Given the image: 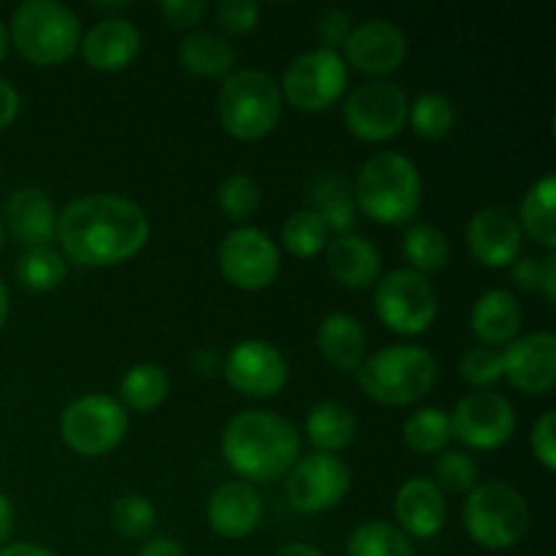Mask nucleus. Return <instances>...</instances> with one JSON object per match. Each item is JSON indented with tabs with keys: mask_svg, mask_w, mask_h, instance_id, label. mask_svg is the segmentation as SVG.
<instances>
[{
	"mask_svg": "<svg viewBox=\"0 0 556 556\" xmlns=\"http://www.w3.org/2000/svg\"><path fill=\"white\" fill-rule=\"evenodd\" d=\"M150 233L147 212L117 193L81 195L58 215L63 258L87 269H103L136 258L150 242Z\"/></svg>",
	"mask_w": 556,
	"mask_h": 556,
	"instance_id": "nucleus-1",
	"label": "nucleus"
},
{
	"mask_svg": "<svg viewBox=\"0 0 556 556\" xmlns=\"http://www.w3.org/2000/svg\"><path fill=\"white\" fill-rule=\"evenodd\" d=\"M223 459L248 483H269L286 478L299 462L302 440L282 416L266 410H244L223 429Z\"/></svg>",
	"mask_w": 556,
	"mask_h": 556,
	"instance_id": "nucleus-2",
	"label": "nucleus"
},
{
	"mask_svg": "<svg viewBox=\"0 0 556 556\" xmlns=\"http://www.w3.org/2000/svg\"><path fill=\"white\" fill-rule=\"evenodd\" d=\"M356 206L380 226H407L424 201L421 172L400 152H380L362 166L353 190Z\"/></svg>",
	"mask_w": 556,
	"mask_h": 556,
	"instance_id": "nucleus-3",
	"label": "nucleus"
},
{
	"mask_svg": "<svg viewBox=\"0 0 556 556\" xmlns=\"http://www.w3.org/2000/svg\"><path fill=\"white\" fill-rule=\"evenodd\" d=\"M5 27L16 52L38 68L60 65L79 52V20L58 0H25L16 5Z\"/></svg>",
	"mask_w": 556,
	"mask_h": 556,
	"instance_id": "nucleus-4",
	"label": "nucleus"
},
{
	"mask_svg": "<svg viewBox=\"0 0 556 556\" xmlns=\"http://www.w3.org/2000/svg\"><path fill=\"white\" fill-rule=\"evenodd\" d=\"M438 383V362L421 345H391L364 358L358 386L372 402L405 407L424 400Z\"/></svg>",
	"mask_w": 556,
	"mask_h": 556,
	"instance_id": "nucleus-5",
	"label": "nucleus"
},
{
	"mask_svg": "<svg viewBox=\"0 0 556 556\" xmlns=\"http://www.w3.org/2000/svg\"><path fill=\"white\" fill-rule=\"evenodd\" d=\"M282 117L280 85L258 68L233 71L217 98V119L237 141H258L277 128Z\"/></svg>",
	"mask_w": 556,
	"mask_h": 556,
	"instance_id": "nucleus-6",
	"label": "nucleus"
},
{
	"mask_svg": "<svg viewBox=\"0 0 556 556\" xmlns=\"http://www.w3.org/2000/svg\"><path fill=\"white\" fill-rule=\"evenodd\" d=\"M462 525L476 546L486 552H508L527 535L530 508L519 489L510 483H478L465 500Z\"/></svg>",
	"mask_w": 556,
	"mask_h": 556,
	"instance_id": "nucleus-7",
	"label": "nucleus"
},
{
	"mask_svg": "<svg viewBox=\"0 0 556 556\" xmlns=\"http://www.w3.org/2000/svg\"><path fill=\"white\" fill-rule=\"evenodd\" d=\"M128 434V410L106 394H85L60 416V438L74 454L98 459L117 448Z\"/></svg>",
	"mask_w": 556,
	"mask_h": 556,
	"instance_id": "nucleus-8",
	"label": "nucleus"
},
{
	"mask_svg": "<svg viewBox=\"0 0 556 556\" xmlns=\"http://www.w3.org/2000/svg\"><path fill=\"white\" fill-rule=\"evenodd\" d=\"M438 291L429 277L413 269H394L375 286V315L394 334L418 337L438 320Z\"/></svg>",
	"mask_w": 556,
	"mask_h": 556,
	"instance_id": "nucleus-9",
	"label": "nucleus"
},
{
	"mask_svg": "<svg viewBox=\"0 0 556 556\" xmlns=\"http://www.w3.org/2000/svg\"><path fill=\"white\" fill-rule=\"evenodd\" d=\"M348 79L351 74L342 54L318 47L288 63L280 81V96L299 112L320 114L345 96Z\"/></svg>",
	"mask_w": 556,
	"mask_h": 556,
	"instance_id": "nucleus-10",
	"label": "nucleus"
},
{
	"mask_svg": "<svg viewBox=\"0 0 556 556\" xmlns=\"http://www.w3.org/2000/svg\"><path fill=\"white\" fill-rule=\"evenodd\" d=\"M342 114H345L348 130L356 139L367 141V144H380V141L394 139L407 125L410 98L394 81L375 79L356 87L348 96Z\"/></svg>",
	"mask_w": 556,
	"mask_h": 556,
	"instance_id": "nucleus-11",
	"label": "nucleus"
},
{
	"mask_svg": "<svg viewBox=\"0 0 556 556\" xmlns=\"http://www.w3.org/2000/svg\"><path fill=\"white\" fill-rule=\"evenodd\" d=\"M217 266L239 291H264L280 275V250L261 228H233L217 248Z\"/></svg>",
	"mask_w": 556,
	"mask_h": 556,
	"instance_id": "nucleus-12",
	"label": "nucleus"
},
{
	"mask_svg": "<svg viewBox=\"0 0 556 556\" xmlns=\"http://www.w3.org/2000/svg\"><path fill=\"white\" fill-rule=\"evenodd\" d=\"M448 416L454 438L472 451L503 448L519 424L514 402L497 391H470L456 402Z\"/></svg>",
	"mask_w": 556,
	"mask_h": 556,
	"instance_id": "nucleus-13",
	"label": "nucleus"
},
{
	"mask_svg": "<svg viewBox=\"0 0 556 556\" xmlns=\"http://www.w3.org/2000/svg\"><path fill=\"white\" fill-rule=\"evenodd\" d=\"M351 492V470L337 454L302 456L286 476L288 503L299 514H326Z\"/></svg>",
	"mask_w": 556,
	"mask_h": 556,
	"instance_id": "nucleus-14",
	"label": "nucleus"
},
{
	"mask_svg": "<svg viewBox=\"0 0 556 556\" xmlns=\"http://www.w3.org/2000/svg\"><path fill=\"white\" fill-rule=\"evenodd\" d=\"M223 375L233 391L266 400L286 389L288 362L277 345L266 340H242L223 358Z\"/></svg>",
	"mask_w": 556,
	"mask_h": 556,
	"instance_id": "nucleus-15",
	"label": "nucleus"
},
{
	"mask_svg": "<svg viewBox=\"0 0 556 556\" xmlns=\"http://www.w3.org/2000/svg\"><path fill=\"white\" fill-rule=\"evenodd\" d=\"M342 49H345V58H342L345 65H353L364 76L383 79L405 65L410 43H407L405 30L394 22L369 20L353 27Z\"/></svg>",
	"mask_w": 556,
	"mask_h": 556,
	"instance_id": "nucleus-16",
	"label": "nucleus"
},
{
	"mask_svg": "<svg viewBox=\"0 0 556 556\" xmlns=\"http://www.w3.org/2000/svg\"><path fill=\"white\" fill-rule=\"evenodd\" d=\"M503 378L521 394H552L556 383V337L552 331L516 337L505 345Z\"/></svg>",
	"mask_w": 556,
	"mask_h": 556,
	"instance_id": "nucleus-17",
	"label": "nucleus"
},
{
	"mask_svg": "<svg viewBox=\"0 0 556 556\" xmlns=\"http://www.w3.org/2000/svg\"><path fill=\"white\" fill-rule=\"evenodd\" d=\"M519 220L505 206H483L470 217L465 231L467 250L486 269L510 266L521 253Z\"/></svg>",
	"mask_w": 556,
	"mask_h": 556,
	"instance_id": "nucleus-18",
	"label": "nucleus"
},
{
	"mask_svg": "<svg viewBox=\"0 0 556 556\" xmlns=\"http://www.w3.org/2000/svg\"><path fill=\"white\" fill-rule=\"evenodd\" d=\"M206 521L220 538L242 541L264 521V497L248 481L220 483L206 500Z\"/></svg>",
	"mask_w": 556,
	"mask_h": 556,
	"instance_id": "nucleus-19",
	"label": "nucleus"
},
{
	"mask_svg": "<svg viewBox=\"0 0 556 556\" xmlns=\"http://www.w3.org/2000/svg\"><path fill=\"white\" fill-rule=\"evenodd\" d=\"M394 516L396 527L407 538H413V541H432V538L443 532L445 516H448L445 494L440 492V486L432 478H410L396 492Z\"/></svg>",
	"mask_w": 556,
	"mask_h": 556,
	"instance_id": "nucleus-20",
	"label": "nucleus"
},
{
	"mask_svg": "<svg viewBox=\"0 0 556 556\" xmlns=\"http://www.w3.org/2000/svg\"><path fill=\"white\" fill-rule=\"evenodd\" d=\"M81 58L92 71L114 74L139 58L141 30L125 16H103L90 27L79 41Z\"/></svg>",
	"mask_w": 556,
	"mask_h": 556,
	"instance_id": "nucleus-21",
	"label": "nucleus"
},
{
	"mask_svg": "<svg viewBox=\"0 0 556 556\" xmlns=\"http://www.w3.org/2000/svg\"><path fill=\"white\" fill-rule=\"evenodd\" d=\"M326 266L334 282L351 291H367L378 286L383 258L375 242L358 233H340L326 244Z\"/></svg>",
	"mask_w": 556,
	"mask_h": 556,
	"instance_id": "nucleus-22",
	"label": "nucleus"
},
{
	"mask_svg": "<svg viewBox=\"0 0 556 556\" xmlns=\"http://www.w3.org/2000/svg\"><path fill=\"white\" fill-rule=\"evenodd\" d=\"M5 226L27 248L52 244L58 237V210L41 188L27 185L14 190L5 201Z\"/></svg>",
	"mask_w": 556,
	"mask_h": 556,
	"instance_id": "nucleus-23",
	"label": "nucleus"
},
{
	"mask_svg": "<svg viewBox=\"0 0 556 556\" xmlns=\"http://www.w3.org/2000/svg\"><path fill=\"white\" fill-rule=\"evenodd\" d=\"M525 313H521L519 299L510 291L494 288L486 291L470 309V329L486 348H503L519 337Z\"/></svg>",
	"mask_w": 556,
	"mask_h": 556,
	"instance_id": "nucleus-24",
	"label": "nucleus"
},
{
	"mask_svg": "<svg viewBox=\"0 0 556 556\" xmlns=\"http://www.w3.org/2000/svg\"><path fill=\"white\" fill-rule=\"evenodd\" d=\"M318 351L326 364L340 372H353L362 367L364 356H367L364 326L348 313L329 315L318 329Z\"/></svg>",
	"mask_w": 556,
	"mask_h": 556,
	"instance_id": "nucleus-25",
	"label": "nucleus"
},
{
	"mask_svg": "<svg viewBox=\"0 0 556 556\" xmlns=\"http://www.w3.org/2000/svg\"><path fill=\"white\" fill-rule=\"evenodd\" d=\"M179 65L188 74L204 76V79H220L233 74L237 65V49L226 36L210 30H195L179 41Z\"/></svg>",
	"mask_w": 556,
	"mask_h": 556,
	"instance_id": "nucleus-26",
	"label": "nucleus"
},
{
	"mask_svg": "<svg viewBox=\"0 0 556 556\" xmlns=\"http://www.w3.org/2000/svg\"><path fill=\"white\" fill-rule=\"evenodd\" d=\"M554 206H556V177L554 174H546V177L538 179L527 195L521 199V210H519V228L521 233L535 239L541 248H546L548 253L556 250V217H554Z\"/></svg>",
	"mask_w": 556,
	"mask_h": 556,
	"instance_id": "nucleus-27",
	"label": "nucleus"
},
{
	"mask_svg": "<svg viewBox=\"0 0 556 556\" xmlns=\"http://www.w3.org/2000/svg\"><path fill=\"white\" fill-rule=\"evenodd\" d=\"M304 432L318 454H337L356 438V418H353L351 407L340 405V402H320L309 410Z\"/></svg>",
	"mask_w": 556,
	"mask_h": 556,
	"instance_id": "nucleus-28",
	"label": "nucleus"
},
{
	"mask_svg": "<svg viewBox=\"0 0 556 556\" xmlns=\"http://www.w3.org/2000/svg\"><path fill=\"white\" fill-rule=\"evenodd\" d=\"M172 380L161 364L139 362L119 380V405L136 413H152L166 402Z\"/></svg>",
	"mask_w": 556,
	"mask_h": 556,
	"instance_id": "nucleus-29",
	"label": "nucleus"
},
{
	"mask_svg": "<svg viewBox=\"0 0 556 556\" xmlns=\"http://www.w3.org/2000/svg\"><path fill=\"white\" fill-rule=\"evenodd\" d=\"M402 255L407 269L429 277L443 271L451 264V242L432 223H413L402 237Z\"/></svg>",
	"mask_w": 556,
	"mask_h": 556,
	"instance_id": "nucleus-30",
	"label": "nucleus"
},
{
	"mask_svg": "<svg viewBox=\"0 0 556 556\" xmlns=\"http://www.w3.org/2000/svg\"><path fill=\"white\" fill-rule=\"evenodd\" d=\"M402 440L413 454L438 456L454 440L451 416L443 407H418L402 424Z\"/></svg>",
	"mask_w": 556,
	"mask_h": 556,
	"instance_id": "nucleus-31",
	"label": "nucleus"
},
{
	"mask_svg": "<svg viewBox=\"0 0 556 556\" xmlns=\"http://www.w3.org/2000/svg\"><path fill=\"white\" fill-rule=\"evenodd\" d=\"M65 277H68V261L52 244L27 248L16 261V280L25 291L49 293L63 286Z\"/></svg>",
	"mask_w": 556,
	"mask_h": 556,
	"instance_id": "nucleus-32",
	"label": "nucleus"
},
{
	"mask_svg": "<svg viewBox=\"0 0 556 556\" xmlns=\"http://www.w3.org/2000/svg\"><path fill=\"white\" fill-rule=\"evenodd\" d=\"M309 210H315L320 217H324L326 228H329L334 237H340V233H351L358 220V206H356V199H353V190L337 177H324L318 185H315L313 206H309Z\"/></svg>",
	"mask_w": 556,
	"mask_h": 556,
	"instance_id": "nucleus-33",
	"label": "nucleus"
},
{
	"mask_svg": "<svg viewBox=\"0 0 556 556\" xmlns=\"http://www.w3.org/2000/svg\"><path fill=\"white\" fill-rule=\"evenodd\" d=\"M345 556H416L405 532L391 521H364L351 532Z\"/></svg>",
	"mask_w": 556,
	"mask_h": 556,
	"instance_id": "nucleus-34",
	"label": "nucleus"
},
{
	"mask_svg": "<svg viewBox=\"0 0 556 556\" xmlns=\"http://www.w3.org/2000/svg\"><path fill=\"white\" fill-rule=\"evenodd\" d=\"M407 123L413 125L418 139L424 141H443L448 139L451 130L456 128V106L451 98L440 92H421L410 103Z\"/></svg>",
	"mask_w": 556,
	"mask_h": 556,
	"instance_id": "nucleus-35",
	"label": "nucleus"
},
{
	"mask_svg": "<svg viewBox=\"0 0 556 556\" xmlns=\"http://www.w3.org/2000/svg\"><path fill=\"white\" fill-rule=\"evenodd\" d=\"M331 231L315 210H299L282 223V244L293 258H315L329 244Z\"/></svg>",
	"mask_w": 556,
	"mask_h": 556,
	"instance_id": "nucleus-36",
	"label": "nucleus"
},
{
	"mask_svg": "<svg viewBox=\"0 0 556 556\" xmlns=\"http://www.w3.org/2000/svg\"><path fill=\"white\" fill-rule=\"evenodd\" d=\"M157 514L141 494H123L112 503V527L128 541H150L155 532Z\"/></svg>",
	"mask_w": 556,
	"mask_h": 556,
	"instance_id": "nucleus-37",
	"label": "nucleus"
},
{
	"mask_svg": "<svg viewBox=\"0 0 556 556\" xmlns=\"http://www.w3.org/2000/svg\"><path fill=\"white\" fill-rule=\"evenodd\" d=\"M478 478H481V467H478L476 456H470L467 451L445 448L434 459L432 481L443 494H470L478 486Z\"/></svg>",
	"mask_w": 556,
	"mask_h": 556,
	"instance_id": "nucleus-38",
	"label": "nucleus"
},
{
	"mask_svg": "<svg viewBox=\"0 0 556 556\" xmlns=\"http://www.w3.org/2000/svg\"><path fill=\"white\" fill-rule=\"evenodd\" d=\"M217 206L231 220H248L261 206V185L244 172L231 174L217 188Z\"/></svg>",
	"mask_w": 556,
	"mask_h": 556,
	"instance_id": "nucleus-39",
	"label": "nucleus"
},
{
	"mask_svg": "<svg viewBox=\"0 0 556 556\" xmlns=\"http://www.w3.org/2000/svg\"><path fill=\"white\" fill-rule=\"evenodd\" d=\"M459 378L481 391L500 383L503 380V353L486 345L470 348L459 362Z\"/></svg>",
	"mask_w": 556,
	"mask_h": 556,
	"instance_id": "nucleus-40",
	"label": "nucleus"
},
{
	"mask_svg": "<svg viewBox=\"0 0 556 556\" xmlns=\"http://www.w3.org/2000/svg\"><path fill=\"white\" fill-rule=\"evenodd\" d=\"M215 20L226 36H248L258 27L261 5L253 0H223L215 9Z\"/></svg>",
	"mask_w": 556,
	"mask_h": 556,
	"instance_id": "nucleus-41",
	"label": "nucleus"
},
{
	"mask_svg": "<svg viewBox=\"0 0 556 556\" xmlns=\"http://www.w3.org/2000/svg\"><path fill=\"white\" fill-rule=\"evenodd\" d=\"M353 16L342 9H326L324 14L315 20V36H318L320 49H329V52H337V49L345 47V41L353 33Z\"/></svg>",
	"mask_w": 556,
	"mask_h": 556,
	"instance_id": "nucleus-42",
	"label": "nucleus"
},
{
	"mask_svg": "<svg viewBox=\"0 0 556 556\" xmlns=\"http://www.w3.org/2000/svg\"><path fill=\"white\" fill-rule=\"evenodd\" d=\"M530 445L535 459L543 465V470L554 472L556 470V410H546L541 418H538L530 434Z\"/></svg>",
	"mask_w": 556,
	"mask_h": 556,
	"instance_id": "nucleus-43",
	"label": "nucleus"
},
{
	"mask_svg": "<svg viewBox=\"0 0 556 556\" xmlns=\"http://www.w3.org/2000/svg\"><path fill=\"white\" fill-rule=\"evenodd\" d=\"M157 9H161V14L166 16L174 30H188V27H195L204 20L210 5L201 3V0H163Z\"/></svg>",
	"mask_w": 556,
	"mask_h": 556,
	"instance_id": "nucleus-44",
	"label": "nucleus"
},
{
	"mask_svg": "<svg viewBox=\"0 0 556 556\" xmlns=\"http://www.w3.org/2000/svg\"><path fill=\"white\" fill-rule=\"evenodd\" d=\"M541 277H543V258H532V255H525V258H516L510 264V280L519 291L535 293L541 291Z\"/></svg>",
	"mask_w": 556,
	"mask_h": 556,
	"instance_id": "nucleus-45",
	"label": "nucleus"
},
{
	"mask_svg": "<svg viewBox=\"0 0 556 556\" xmlns=\"http://www.w3.org/2000/svg\"><path fill=\"white\" fill-rule=\"evenodd\" d=\"M22 98L16 92V87L11 81L0 79V130L9 128L16 117H20Z\"/></svg>",
	"mask_w": 556,
	"mask_h": 556,
	"instance_id": "nucleus-46",
	"label": "nucleus"
},
{
	"mask_svg": "<svg viewBox=\"0 0 556 556\" xmlns=\"http://www.w3.org/2000/svg\"><path fill=\"white\" fill-rule=\"evenodd\" d=\"M193 369L199 378H215L223 372V356L215 348H201L193 353Z\"/></svg>",
	"mask_w": 556,
	"mask_h": 556,
	"instance_id": "nucleus-47",
	"label": "nucleus"
},
{
	"mask_svg": "<svg viewBox=\"0 0 556 556\" xmlns=\"http://www.w3.org/2000/svg\"><path fill=\"white\" fill-rule=\"evenodd\" d=\"M136 556H188V552L174 538H150V541L141 543Z\"/></svg>",
	"mask_w": 556,
	"mask_h": 556,
	"instance_id": "nucleus-48",
	"label": "nucleus"
},
{
	"mask_svg": "<svg viewBox=\"0 0 556 556\" xmlns=\"http://www.w3.org/2000/svg\"><path fill=\"white\" fill-rule=\"evenodd\" d=\"M541 293L548 304L556 302V255H543V277H541Z\"/></svg>",
	"mask_w": 556,
	"mask_h": 556,
	"instance_id": "nucleus-49",
	"label": "nucleus"
},
{
	"mask_svg": "<svg viewBox=\"0 0 556 556\" xmlns=\"http://www.w3.org/2000/svg\"><path fill=\"white\" fill-rule=\"evenodd\" d=\"M11 530H14V508H11V500L0 492V548L9 543Z\"/></svg>",
	"mask_w": 556,
	"mask_h": 556,
	"instance_id": "nucleus-50",
	"label": "nucleus"
},
{
	"mask_svg": "<svg viewBox=\"0 0 556 556\" xmlns=\"http://www.w3.org/2000/svg\"><path fill=\"white\" fill-rule=\"evenodd\" d=\"M0 556H58V554L38 546V543H5V546L0 548Z\"/></svg>",
	"mask_w": 556,
	"mask_h": 556,
	"instance_id": "nucleus-51",
	"label": "nucleus"
},
{
	"mask_svg": "<svg viewBox=\"0 0 556 556\" xmlns=\"http://www.w3.org/2000/svg\"><path fill=\"white\" fill-rule=\"evenodd\" d=\"M275 556H326V554L318 552L315 546H307V543H288V546H282Z\"/></svg>",
	"mask_w": 556,
	"mask_h": 556,
	"instance_id": "nucleus-52",
	"label": "nucleus"
},
{
	"mask_svg": "<svg viewBox=\"0 0 556 556\" xmlns=\"http://www.w3.org/2000/svg\"><path fill=\"white\" fill-rule=\"evenodd\" d=\"M5 320H9V291H5L3 280H0V331H3Z\"/></svg>",
	"mask_w": 556,
	"mask_h": 556,
	"instance_id": "nucleus-53",
	"label": "nucleus"
},
{
	"mask_svg": "<svg viewBox=\"0 0 556 556\" xmlns=\"http://www.w3.org/2000/svg\"><path fill=\"white\" fill-rule=\"evenodd\" d=\"M9 47H11V41H9V27H5V22L0 20V63H3L5 54H9Z\"/></svg>",
	"mask_w": 556,
	"mask_h": 556,
	"instance_id": "nucleus-54",
	"label": "nucleus"
},
{
	"mask_svg": "<svg viewBox=\"0 0 556 556\" xmlns=\"http://www.w3.org/2000/svg\"><path fill=\"white\" fill-rule=\"evenodd\" d=\"M3 244H5V228L3 223H0V250H3Z\"/></svg>",
	"mask_w": 556,
	"mask_h": 556,
	"instance_id": "nucleus-55",
	"label": "nucleus"
}]
</instances>
